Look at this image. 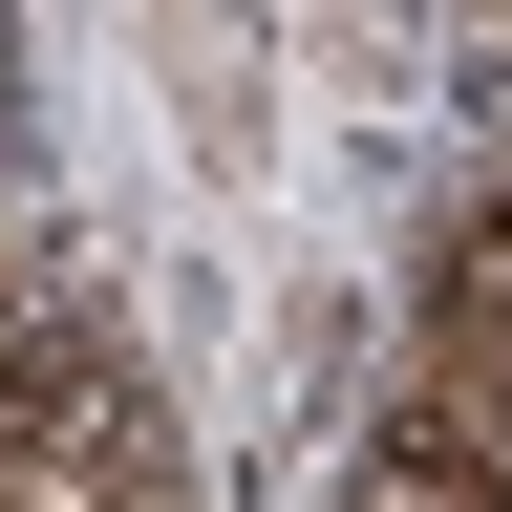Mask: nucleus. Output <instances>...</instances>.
Instances as JSON below:
<instances>
[{"label": "nucleus", "mask_w": 512, "mask_h": 512, "mask_svg": "<svg viewBox=\"0 0 512 512\" xmlns=\"http://www.w3.org/2000/svg\"><path fill=\"white\" fill-rule=\"evenodd\" d=\"M342 512H512V448L406 363V406H384V448H363V491H342Z\"/></svg>", "instance_id": "1"}]
</instances>
